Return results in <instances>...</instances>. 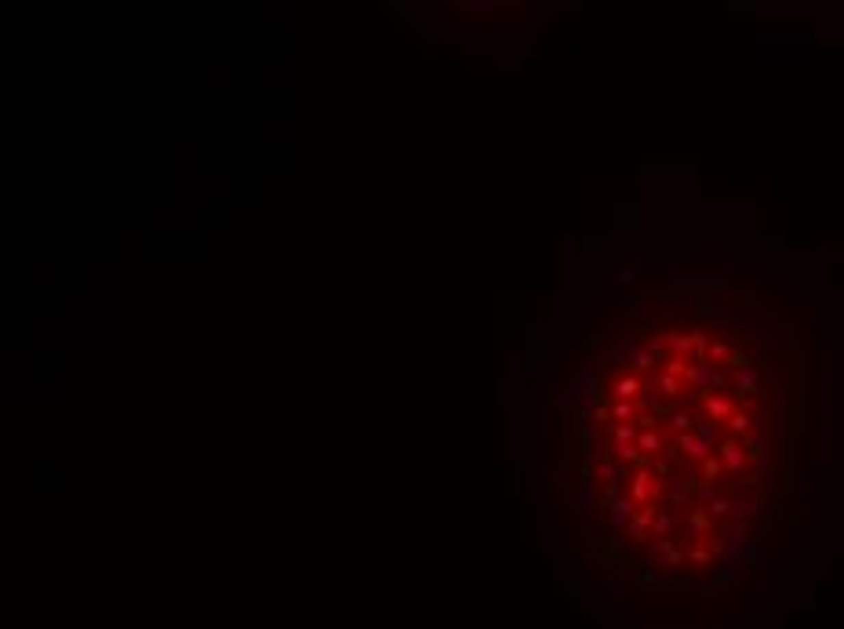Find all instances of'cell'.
<instances>
[{
  "label": "cell",
  "mask_w": 844,
  "mask_h": 629,
  "mask_svg": "<svg viewBox=\"0 0 844 629\" xmlns=\"http://www.w3.org/2000/svg\"><path fill=\"white\" fill-rule=\"evenodd\" d=\"M593 502L658 578H721L768 502L771 364L717 309H666L622 335L586 386Z\"/></svg>",
  "instance_id": "obj_1"
}]
</instances>
